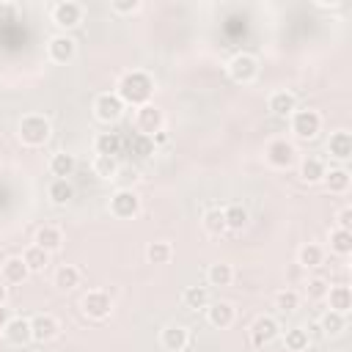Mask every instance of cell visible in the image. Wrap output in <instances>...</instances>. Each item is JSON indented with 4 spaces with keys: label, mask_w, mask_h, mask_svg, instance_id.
I'll return each mask as SVG.
<instances>
[{
    "label": "cell",
    "mask_w": 352,
    "mask_h": 352,
    "mask_svg": "<svg viewBox=\"0 0 352 352\" xmlns=\"http://www.w3.org/2000/svg\"><path fill=\"white\" fill-rule=\"evenodd\" d=\"M77 283H80V270H77L74 264H63V267H58V272H55V286H58V289L69 292V289H74Z\"/></svg>",
    "instance_id": "38"
},
{
    "label": "cell",
    "mask_w": 352,
    "mask_h": 352,
    "mask_svg": "<svg viewBox=\"0 0 352 352\" xmlns=\"http://www.w3.org/2000/svg\"><path fill=\"white\" fill-rule=\"evenodd\" d=\"M74 168H77V160H74V154H69V151H55V154L50 157V173H52L55 179H69V176L74 173Z\"/></svg>",
    "instance_id": "20"
},
{
    "label": "cell",
    "mask_w": 352,
    "mask_h": 352,
    "mask_svg": "<svg viewBox=\"0 0 352 352\" xmlns=\"http://www.w3.org/2000/svg\"><path fill=\"white\" fill-rule=\"evenodd\" d=\"M91 168H94V173L99 179H116V173H118V157H102V154H96L94 162H91Z\"/></svg>",
    "instance_id": "37"
},
{
    "label": "cell",
    "mask_w": 352,
    "mask_h": 352,
    "mask_svg": "<svg viewBox=\"0 0 352 352\" xmlns=\"http://www.w3.org/2000/svg\"><path fill=\"white\" fill-rule=\"evenodd\" d=\"M47 55H50L52 63H72L74 55H77V44H74L72 36L55 33V36L50 38V44H47Z\"/></svg>",
    "instance_id": "10"
},
{
    "label": "cell",
    "mask_w": 352,
    "mask_h": 352,
    "mask_svg": "<svg viewBox=\"0 0 352 352\" xmlns=\"http://www.w3.org/2000/svg\"><path fill=\"white\" fill-rule=\"evenodd\" d=\"M201 223H204V231L212 234V236H220V234L226 231V217H223V209H217V206L206 209Z\"/></svg>",
    "instance_id": "36"
},
{
    "label": "cell",
    "mask_w": 352,
    "mask_h": 352,
    "mask_svg": "<svg viewBox=\"0 0 352 352\" xmlns=\"http://www.w3.org/2000/svg\"><path fill=\"white\" fill-rule=\"evenodd\" d=\"M182 305H184L187 311H206V305H209V292H206L204 286H187V289L182 292Z\"/></svg>",
    "instance_id": "24"
},
{
    "label": "cell",
    "mask_w": 352,
    "mask_h": 352,
    "mask_svg": "<svg viewBox=\"0 0 352 352\" xmlns=\"http://www.w3.org/2000/svg\"><path fill=\"white\" fill-rule=\"evenodd\" d=\"M289 121H292L294 138H300V140H314L322 129V116L316 110H294L289 116Z\"/></svg>",
    "instance_id": "3"
},
{
    "label": "cell",
    "mask_w": 352,
    "mask_h": 352,
    "mask_svg": "<svg viewBox=\"0 0 352 352\" xmlns=\"http://www.w3.org/2000/svg\"><path fill=\"white\" fill-rule=\"evenodd\" d=\"M275 308L283 311V314H294L300 308V294L294 289H280L275 294Z\"/></svg>",
    "instance_id": "40"
},
{
    "label": "cell",
    "mask_w": 352,
    "mask_h": 352,
    "mask_svg": "<svg viewBox=\"0 0 352 352\" xmlns=\"http://www.w3.org/2000/svg\"><path fill=\"white\" fill-rule=\"evenodd\" d=\"M36 245L44 248L47 253L60 250V245H63V234H60V228H58V226H41V228L36 231Z\"/></svg>",
    "instance_id": "23"
},
{
    "label": "cell",
    "mask_w": 352,
    "mask_h": 352,
    "mask_svg": "<svg viewBox=\"0 0 352 352\" xmlns=\"http://www.w3.org/2000/svg\"><path fill=\"white\" fill-rule=\"evenodd\" d=\"M3 336L11 346H25L33 341V333H30V319L25 316H11L8 324L3 327Z\"/></svg>",
    "instance_id": "14"
},
{
    "label": "cell",
    "mask_w": 352,
    "mask_h": 352,
    "mask_svg": "<svg viewBox=\"0 0 352 352\" xmlns=\"http://www.w3.org/2000/svg\"><path fill=\"white\" fill-rule=\"evenodd\" d=\"M110 8H113L116 14H135V11L140 8V0H113Z\"/></svg>",
    "instance_id": "42"
},
{
    "label": "cell",
    "mask_w": 352,
    "mask_h": 352,
    "mask_svg": "<svg viewBox=\"0 0 352 352\" xmlns=\"http://www.w3.org/2000/svg\"><path fill=\"white\" fill-rule=\"evenodd\" d=\"M280 336V324L272 319V316H258L253 324H250V344L253 346H267V344H272L275 338Z\"/></svg>",
    "instance_id": "12"
},
{
    "label": "cell",
    "mask_w": 352,
    "mask_h": 352,
    "mask_svg": "<svg viewBox=\"0 0 352 352\" xmlns=\"http://www.w3.org/2000/svg\"><path fill=\"white\" fill-rule=\"evenodd\" d=\"M47 195H50V201H52L55 206H63V204H69V201H72L74 187H72V182H69V179H52V182H50V187H47Z\"/></svg>",
    "instance_id": "25"
},
{
    "label": "cell",
    "mask_w": 352,
    "mask_h": 352,
    "mask_svg": "<svg viewBox=\"0 0 352 352\" xmlns=\"http://www.w3.org/2000/svg\"><path fill=\"white\" fill-rule=\"evenodd\" d=\"M322 258H324V250H322L316 242H305V245L297 250V264H300V267H305V270L319 267V264H322Z\"/></svg>",
    "instance_id": "28"
},
{
    "label": "cell",
    "mask_w": 352,
    "mask_h": 352,
    "mask_svg": "<svg viewBox=\"0 0 352 352\" xmlns=\"http://www.w3.org/2000/svg\"><path fill=\"white\" fill-rule=\"evenodd\" d=\"M121 146H124V140H121L118 132H102L94 140V151L102 154V157H118L121 154Z\"/></svg>",
    "instance_id": "21"
},
{
    "label": "cell",
    "mask_w": 352,
    "mask_h": 352,
    "mask_svg": "<svg viewBox=\"0 0 352 352\" xmlns=\"http://www.w3.org/2000/svg\"><path fill=\"white\" fill-rule=\"evenodd\" d=\"M28 275H30V272H28L22 256H11V258L3 261V280H6V283H22Z\"/></svg>",
    "instance_id": "26"
},
{
    "label": "cell",
    "mask_w": 352,
    "mask_h": 352,
    "mask_svg": "<svg viewBox=\"0 0 352 352\" xmlns=\"http://www.w3.org/2000/svg\"><path fill=\"white\" fill-rule=\"evenodd\" d=\"M6 300H8V292H6V286L0 283V305H6Z\"/></svg>",
    "instance_id": "47"
},
{
    "label": "cell",
    "mask_w": 352,
    "mask_h": 352,
    "mask_svg": "<svg viewBox=\"0 0 352 352\" xmlns=\"http://www.w3.org/2000/svg\"><path fill=\"white\" fill-rule=\"evenodd\" d=\"M234 316H236V311H234V305L226 302V300H217V302H209V305H206V322H209L212 327H217V330L231 327V324H234Z\"/></svg>",
    "instance_id": "15"
},
{
    "label": "cell",
    "mask_w": 352,
    "mask_h": 352,
    "mask_svg": "<svg viewBox=\"0 0 352 352\" xmlns=\"http://www.w3.org/2000/svg\"><path fill=\"white\" fill-rule=\"evenodd\" d=\"M52 22L63 30H72L82 22V6L74 3V0H60L52 6Z\"/></svg>",
    "instance_id": "9"
},
{
    "label": "cell",
    "mask_w": 352,
    "mask_h": 352,
    "mask_svg": "<svg viewBox=\"0 0 352 352\" xmlns=\"http://www.w3.org/2000/svg\"><path fill=\"white\" fill-rule=\"evenodd\" d=\"M157 151V146H154V140L148 138V135H132L129 138V154L132 157H138V160H148L151 154Z\"/></svg>",
    "instance_id": "34"
},
{
    "label": "cell",
    "mask_w": 352,
    "mask_h": 352,
    "mask_svg": "<svg viewBox=\"0 0 352 352\" xmlns=\"http://www.w3.org/2000/svg\"><path fill=\"white\" fill-rule=\"evenodd\" d=\"M228 77L234 80V82H253L256 80V74H258V60H256V55H250V52H236L231 60H228Z\"/></svg>",
    "instance_id": "5"
},
{
    "label": "cell",
    "mask_w": 352,
    "mask_h": 352,
    "mask_svg": "<svg viewBox=\"0 0 352 352\" xmlns=\"http://www.w3.org/2000/svg\"><path fill=\"white\" fill-rule=\"evenodd\" d=\"M330 248H333L338 256H349V253H352V231L333 228V231H330Z\"/></svg>",
    "instance_id": "39"
},
{
    "label": "cell",
    "mask_w": 352,
    "mask_h": 352,
    "mask_svg": "<svg viewBox=\"0 0 352 352\" xmlns=\"http://www.w3.org/2000/svg\"><path fill=\"white\" fill-rule=\"evenodd\" d=\"M162 124H165V118H162V110H160V107H154V104H140V107L135 110V129H138V135L154 138L157 132H162Z\"/></svg>",
    "instance_id": "6"
},
{
    "label": "cell",
    "mask_w": 352,
    "mask_h": 352,
    "mask_svg": "<svg viewBox=\"0 0 352 352\" xmlns=\"http://www.w3.org/2000/svg\"><path fill=\"white\" fill-rule=\"evenodd\" d=\"M267 107H270V113H275L280 118H289L297 110V99H294L292 91H272L270 99H267Z\"/></svg>",
    "instance_id": "17"
},
{
    "label": "cell",
    "mask_w": 352,
    "mask_h": 352,
    "mask_svg": "<svg viewBox=\"0 0 352 352\" xmlns=\"http://www.w3.org/2000/svg\"><path fill=\"white\" fill-rule=\"evenodd\" d=\"M151 140H154V146H162V143H168V135L165 132H157Z\"/></svg>",
    "instance_id": "46"
},
{
    "label": "cell",
    "mask_w": 352,
    "mask_h": 352,
    "mask_svg": "<svg viewBox=\"0 0 352 352\" xmlns=\"http://www.w3.org/2000/svg\"><path fill=\"white\" fill-rule=\"evenodd\" d=\"M324 184H327V190L330 192H346L349 190V182H352V176H349V170L346 168H330L327 173H324V179H322Z\"/></svg>",
    "instance_id": "27"
},
{
    "label": "cell",
    "mask_w": 352,
    "mask_h": 352,
    "mask_svg": "<svg viewBox=\"0 0 352 352\" xmlns=\"http://www.w3.org/2000/svg\"><path fill=\"white\" fill-rule=\"evenodd\" d=\"M80 308H82V314L88 316V319H107L110 316V311H113V300H110V294L107 292H102V289H94V292H88L82 300H80Z\"/></svg>",
    "instance_id": "7"
},
{
    "label": "cell",
    "mask_w": 352,
    "mask_h": 352,
    "mask_svg": "<svg viewBox=\"0 0 352 352\" xmlns=\"http://www.w3.org/2000/svg\"><path fill=\"white\" fill-rule=\"evenodd\" d=\"M324 173H327V165H324L322 157H305L300 162V179L305 184H319L324 179Z\"/></svg>",
    "instance_id": "19"
},
{
    "label": "cell",
    "mask_w": 352,
    "mask_h": 352,
    "mask_svg": "<svg viewBox=\"0 0 352 352\" xmlns=\"http://www.w3.org/2000/svg\"><path fill=\"white\" fill-rule=\"evenodd\" d=\"M170 256H173V248H170V242H165V239H157V242H148V245H146V258H148V264H168Z\"/></svg>",
    "instance_id": "33"
},
{
    "label": "cell",
    "mask_w": 352,
    "mask_h": 352,
    "mask_svg": "<svg viewBox=\"0 0 352 352\" xmlns=\"http://www.w3.org/2000/svg\"><path fill=\"white\" fill-rule=\"evenodd\" d=\"M327 151H330V157H336L338 162H346L349 157H352V135L349 132H333L330 135V140H327Z\"/></svg>",
    "instance_id": "18"
},
{
    "label": "cell",
    "mask_w": 352,
    "mask_h": 352,
    "mask_svg": "<svg viewBox=\"0 0 352 352\" xmlns=\"http://www.w3.org/2000/svg\"><path fill=\"white\" fill-rule=\"evenodd\" d=\"M336 228H344V231H352V206H344L338 214H336Z\"/></svg>",
    "instance_id": "43"
},
{
    "label": "cell",
    "mask_w": 352,
    "mask_h": 352,
    "mask_svg": "<svg viewBox=\"0 0 352 352\" xmlns=\"http://www.w3.org/2000/svg\"><path fill=\"white\" fill-rule=\"evenodd\" d=\"M94 113H96L99 121L113 124V121H118V118L124 116V102L118 99L116 91H104V94H99V96L94 99Z\"/></svg>",
    "instance_id": "8"
},
{
    "label": "cell",
    "mask_w": 352,
    "mask_h": 352,
    "mask_svg": "<svg viewBox=\"0 0 352 352\" xmlns=\"http://www.w3.org/2000/svg\"><path fill=\"white\" fill-rule=\"evenodd\" d=\"M138 212H140V198H138L135 190L121 187V190H116V192L110 195V214H113V217H118V220H132Z\"/></svg>",
    "instance_id": "4"
},
{
    "label": "cell",
    "mask_w": 352,
    "mask_h": 352,
    "mask_svg": "<svg viewBox=\"0 0 352 352\" xmlns=\"http://www.w3.org/2000/svg\"><path fill=\"white\" fill-rule=\"evenodd\" d=\"M324 300L330 302V311L344 314V316H346L349 308H352V292H349V286H330Z\"/></svg>",
    "instance_id": "22"
},
{
    "label": "cell",
    "mask_w": 352,
    "mask_h": 352,
    "mask_svg": "<svg viewBox=\"0 0 352 352\" xmlns=\"http://www.w3.org/2000/svg\"><path fill=\"white\" fill-rule=\"evenodd\" d=\"M206 278L212 286H231L234 280V267L228 261H214L209 270H206Z\"/></svg>",
    "instance_id": "31"
},
{
    "label": "cell",
    "mask_w": 352,
    "mask_h": 352,
    "mask_svg": "<svg viewBox=\"0 0 352 352\" xmlns=\"http://www.w3.org/2000/svg\"><path fill=\"white\" fill-rule=\"evenodd\" d=\"M160 344L168 352H182L190 344V330L184 324H165L162 333H160Z\"/></svg>",
    "instance_id": "16"
},
{
    "label": "cell",
    "mask_w": 352,
    "mask_h": 352,
    "mask_svg": "<svg viewBox=\"0 0 352 352\" xmlns=\"http://www.w3.org/2000/svg\"><path fill=\"white\" fill-rule=\"evenodd\" d=\"M8 319H11V316H8V308H6V305H0V330L8 324Z\"/></svg>",
    "instance_id": "45"
},
{
    "label": "cell",
    "mask_w": 352,
    "mask_h": 352,
    "mask_svg": "<svg viewBox=\"0 0 352 352\" xmlns=\"http://www.w3.org/2000/svg\"><path fill=\"white\" fill-rule=\"evenodd\" d=\"M16 14H19L16 3H0V22H14Z\"/></svg>",
    "instance_id": "44"
},
{
    "label": "cell",
    "mask_w": 352,
    "mask_h": 352,
    "mask_svg": "<svg viewBox=\"0 0 352 352\" xmlns=\"http://www.w3.org/2000/svg\"><path fill=\"white\" fill-rule=\"evenodd\" d=\"M22 261H25L28 272H41V270L50 264V253H47L44 248H38V245H30V248L22 253Z\"/></svg>",
    "instance_id": "30"
},
{
    "label": "cell",
    "mask_w": 352,
    "mask_h": 352,
    "mask_svg": "<svg viewBox=\"0 0 352 352\" xmlns=\"http://www.w3.org/2000/svg\"><path fill=\"white\" fill-rule=\"evenodd\" d=\"M30 333H33V341L47 344L60 333V324H58V319L52 314H36L30 319Z\"/></svg>",
    "instance_id": "13"
},
{
    "label": "cell",
    "mask_w": 352,
    "mask_h": 352,
    "mask_svg": "<svg viewBox=\"0 0 352 352\" xmlns=\"http://www.w3.org/2000/svg\"><path fill=\"white\" fill-rule=\"evenodd\" d=\"M283 346L289 352H305L311 346V336L305 327H289L286 336H283Z\"/></svg>",
    "instance_id": "29"
},
{
    "label": "cell",
    "mask_w": 352,
    "mask_h": 352,
    "mask_svg": "<svg viewBox=\"0 0 352 352\" xmlns=\"http://www.w3.org/2000/svg\"><path fill=\"white\" fill-rule=\"evenodd\" d=\"M16 135H19V140H22L25 146L38 148V146H44V143L50 140L52 126H50V121H47L44 116H38V113H28V116L19 118Z\"/></svg>",
    "instance_id": "2"
},
{
    "label": "cell",
    "mask_w": 352,
    "mask_h": 352,
    "mask_svg": "<svg viewBox=\"0 0 352 352\" xmlns=\"http://www.w3.org/2000/svg\"><path fill=\"white\" fill-rule=\"evenodd\" d=\"M264 157L272 168H289L294 162V146L286 138H275L264 146Z\"/></svg>",
    "instance_id": "11"
},
{
    "label": "cell",
    "mask_w": 352,
    "mask_h": 352,
    "mask_svg": "<svg viewBox=\"0 0 352 352\" xmlns=\"http://www.w3.org/2000/svg\"><path fill=\"white\" fill-rule=\"evenodd\" d=\"M319 327H322V333L324 336H341V330L346 327V316L344 314H336V311H324L322 314V319H319Z\"/></svg>",
    "instance_id": "35"
},
{
    "label": "cell",
    "mask_w": 352,
    "mask_h": 352,
    "mask_svg": "<svg viewBox=\"0 0 352 352\" xmlns=\"http://www.w3.org/2000/svg\"><path fill=\"white\" fill-rule=\"evenodd\" d=\"M327 289H330V283H327L324 278H311V280L305 283V294H308L311 300H324V297H327Z\"/></svg>",
    "instance_id": "41"
},
{
    "label": "cell",
    "mask_w": 352,
    "mask_h": 352,
    "mask_svg": "<svg viewBox=\"0 0 352 352\" xmlns=\"http://www.w3.org/2000/svg\"><path fill=\"white\" fill-rule=\"evenodd\" d=\"M223 217H226V228H231V231H242L245 226H248V209L242 206V204H231V206H226L223 209Z\"/></svg>",
    "instance_id": "32"
},
{
    "label": "cell",
    "mask_w": 352,
    "mask_h": 352,
    "mask_svg": "<svg viewBox=\"0 0 352 352\" xmlns=\"http://www.w3.org/2000/svg\"><path fill=\"white\" fill-rule=\"evenodd\" d=\"M116 94L124 104H132V107L148 104V99L154 94V80H151V74H146L140 69H132V72L121 74V80L116 85Z\"/></svg>",
    "instance_id": "1"
}]
</instances>
